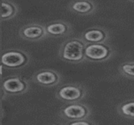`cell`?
Masks as SVG:
<instances>
[{
    "label": "cell",
    "instance_id": "obj_6",
    "mask_svg": "<svg viewBox=\"0 0 134 125\" xmlns=\"http://www.w3.org/2000/svg\"><path fill=\"white\" fill-rule=\"evenodd\" d=\"M2 86L4 93L9 96L24 94L29 88L27 81L19 77H13L5 79L2 82Z\"/></svg>",
    "mask_w": 134,
    "mask_h": 125
},
{
    "label": "cell",
    "instance_id": "obj_2",
    "mask_svg": "<svg viewBox=\"0 0 134 125\" xmlns=\"http://www.w3.org/2000/svg\"><path fill=\"white\" fill-rule=\"evenodd\" d=\"M115 52L112 47L104 43H96V44H86L84 56L86 61L93 63H103L110 59Z\"/></svg>",
    "mask_w": 134,
    "mask_h": 125
},
{
    "label": "cell",
    "instance_id": "obj_3",
    "mask_svg": "<svg viewBox=\"0 0 134 125\" xmlns=\"http://www.w3.org/2000/svg\"><path fill=\"white\" fill-rule=\"evenodd\" d=\"M87 95L86 88L80 84H67L56 92V97L66 103H77L82 101Z\"/></svg>",
    "mask_w": 134,
    "mask_h": 125
},
{
    "label": "cell",
    "instance_id": "obj_8",
    "mask_svg": "<svg viewBox=\"0 0 134 125\" xmlns=\"http://www.w3.org/2000/svg\"><path fill=\"white\" fill-rule=\"evenodd\" d=\"M80 38L86 44L104 43L109 39V33L104 28L93 27L85 31Z\"/></svg>",
    "mask_w": 134,
    "mask_h": 125
},
{
    "label": "cell",
    "instance_id": "obj_16",
    "mask_svg": "<svg viewBox=\"0 0 134 125\" xmlns=\"http://www.w3.org/2000/svg\"><path fill=\"white\" fill-rule=\"evenodd\" d=\"M2 67H3L2 64L0 65V74H2Z\"/></svg>",
    "mask_w": 134,
    "mask_h": 125
},
{
    "label": "cell",
    "instance_id": "obj_9",
    "mask_svg": "<svg viewBox=\"0 0 134 125\" xmlns=\"http://www.w3.org/2000/svg\"><path fill=\"white\" fill-rule=\"evenodd\" d=\"M20 35L27 40H39L46 35L45 27L38 23H31L24 26L20 32Z\"/></svg>",
    "mask_w": 134,
    "mask_h": 125
},
{
    "label": "cell",
    "instance_id": "obj_14",
    "mask_svg": "<svg viewBox=\"0 0 134 125\" xmlns=\"http://www.w3.org/2000/svg\"><path fill=\"white\" fill-rule=\"evenodd\" d=\"M119 72L122 77L134 79V61L122 63L119 67Z\"/></svg>",
    "mask_w": 134,
    "mask_h": 125
},
{
    "label": "cell",
    "instance_id": "obj_11",
    "mask_svg": "<svg viewBox=\"0 0 134 125\" xmlns=\"http://www.w3.org/2000/svg\"><path fill=\"white\" fill-rule=\"evenodd\" d=\"M45 30L46 34L60 37L70 34L71 31V27L70 24L66 22H54L46 25Z\"/></svg>",
    "mask_w": 134,
    "mask_h": 125
},
{
    "label": "cell",
    "instance_id": "obj_17",
    "mask_svg": "<svg viewBox=\"0 0 134 125\" xmlns=\"http://www.w3.org/2000/svg\"><path fill=\"white\" fill-rule=\"evenodd\" d=\"M130 1H132V2H134V0H130Z\"/></svg>",
    "mask_w": 134,
    "mask_h": 125
},
{
    "label": "cell",
    "instance_id": "obj_4",
    "mask_svg": "<svg viewBox=\"0 0 134 125\" xmlns=\"http://www.w3.org/2000/svg\"><path fill=\"white\" fill-rule=\"evenodd\" d=\"M91 115L90 108L80 102L70 103L65 105L60 111V116L70 121L88 120Z\"/></svg>",
    "mask_w": 134,
    "mask_h": 125
},
{
    "label": "cell",
    "instance_id": "obj_12",
    "mask_svg": "<svg viewBox=\"0 0 134 125\" xmlns=\"http://www.w3.org/2000/svg\"><path fill=\"white\" fill-rule=\"evenodd\" d=\"M119 114L125 118L134 120V99L126 100L117 106Z\"/></svg>",
    "mask_w": 134,
    "mask_h": 125
},
{
    "label": "cell",
    "instance_id": "obj_13",
    "mask_svg": "<svg viewBox=\"0 0 134 125\" xmlns=\"http://www.w3.org/2000/svg\"><path fill=\"white\" fill-rule=\"evenodd\" d=\"M16 7L9 2H5L3 1L1 3V15L0 17L3 20H6V19H9L12 18L15 16L16 13Z\"/></svg>",
    "mask_w": 134,
    "mask_h": 125
},
{
    "label": "cell",
    "instance_id": "obj_10",
    "mask_svg": "<svg viewBox=\"0 0 134 125\" xmlns=\"http://www.w3.org/2000/svg\"><path fill=\"white\" fill-rule=\"evenodd\" d=\"M69 8L78 14L90 15L96 11L97 5L92 0H75L71 3Z\"/></svg>",
    "mask_w": 134,
    "mask_h": 125
},
{
    "label": "cell",
    "instance_id": "obj_15",
    "mask_svg": "<svg viewBox=\"0 0 134 125\" xmlns=\"http://www.w3.org/2000/svg\"><path fill=\"white\" fill-rule=\"evenodd\" d=\"M71 125H90L93 124L92 122H89L86 120H79V121H69L68 123Z\"/></svg>",
    "mask_w": 134,
    "mask_h": 125
},
{
    "label": "cell",
    "instance_id": "obj_7",
    "mask_svg": "<svg viewBox=\"0 0 134 125\" xmlns=\"http://www.w3.org/2000/svg\"><path fill=\"white\" fill-rule=\"evenodd\" d=\"M0 60L1 63L4 67L11 69H16L24 66L28 61V57L26 54L20 51L13 50L2 54Z\"/></svg>",
    "mask_w": 134,
    "mask_h": 125
},
{
    "label": "cell",
    "instance_id": "obj_5",
    "mask_svg": "<svg viewBox=\"0 0 134 125\" xmlns=\"http://www.w3.org/2000/svg\"><path fill=\"white\" fill-rule=\"evenodd\" d=\"M31 80L43 87L51 88L57 86L61 81V75L53 70L44 69L35 72L31 78Z\"/></svg>",
    "mask_w": 134,
    "mask_h": 125
},
{
    "label": "cell",
    "instance_id": "obj_1",
    "mask_svg": "<svg viewBox=\"0 0 134 125\" xmlns=\"http://www.w3.org/2000/svg\"><path fill=\"white\" fill-rule=\"evenodd\" d=\"M86 43L81 38L69 39L63 43L60 49L59 56L64 61L71 63H80L84 61Z\"/></svg>",
    "mask_w": 134,
    "mask_h": 125
}]
</instances>
